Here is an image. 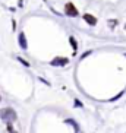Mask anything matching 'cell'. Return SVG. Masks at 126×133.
<instances>
[{"label": "cell", "instance_id": "cell-1", "mask_svg": "<svg viewBox=\"0 0 126 133\" xmlns=\"http://www.w3.org/2000/svg\"><path fill=\"white\" fill-rule=\"evenodd\" d=\"M0 117L3 120L13 121V120H16V113L12 108H4V110H0Z\"/></svg>", "mask_w": 126, "mask_h": 133}, {"label": "cell", "instance_id": "cell-7", "mask_svg": "<svg viewBox=\"0 0 126 133\" xmlns=\"http://www.w3.org/2000/svg\"><path fill=\"white\" fill-rule=\"evenodd\" d=\"M0 99H2V98H0Z\"/></svg>", "mask_w": 126, "mask_h": 133}, {"label": "cell", "instance_id": "cell-5", "mask_svg": "<svg viewBox=\"0 0 126 133\" xmlns=\"http://www.w3.org/2000/svg\"><path fill=\"white\" fill-rule=\"evenodd\" d=\"M19 45L24 48V50H27V48H28L27 38H25V34H24V32H21V34H19Z\"/></svg>", "mask_w": 126, "mask_h": 133}, {"label": "cell", "instance_id": "cell-3", "mask_svg": "<svg viewBox=\"0 0 126 133\" xmlns=\"http://www.w3.org/2000/svg\"><path fill=\"white\" fill-rule=\"evenodd\" d=\"M67 63H69V59H66V57H56V59L51 62V64H53V66H65Z\"/></svg>", "mask_w": 126, "mask_h": 133}, {"label": "cell", "instance_id": "cell-4", "mask_svg": "<svg viewBox=\"0 0 126 133\" xmlns=\"http://www.w3.org/2000/svg\"><path fill=\"white\" fill-rule=\"evenodd\" d=\"M84 21H85L87 24H90V25H95V24H97V19H95L92 15H90V13H85V15H84Z\"/></svg>", "mask_w": 126, "mask_h": 133}, {"label": "cell", "instance_id": "cell-6", "mask_svg": "<svg viewBox=\"0 0 126 133\" xmlns=\"http://www.w3.org/2000/svg\"><path fill=\"white\" fill-rule=\"evenodd\" d=\"M69 39H71V43H72V47H73V50H76V48H78V45H76V41H75L73 38H72V37H71Z\"/></svg>", "mask_w": 126, "mask_h": 133}, {"label": "cell", "instance_id": "cell-2", "mask_svg": "<svg viewBox=\"0 0 126 133\" xmlns=\"http://www.w3.org/2000/svg\"><path fill=\"white\" fill-rule=\"evenodd\" d=\"M65 13L66 15H69V16H76L78 15V9L73 6V3H66V6H65Z\"/></svg>", "mask_w": 126, "mask_h": 133}]
</instances>
